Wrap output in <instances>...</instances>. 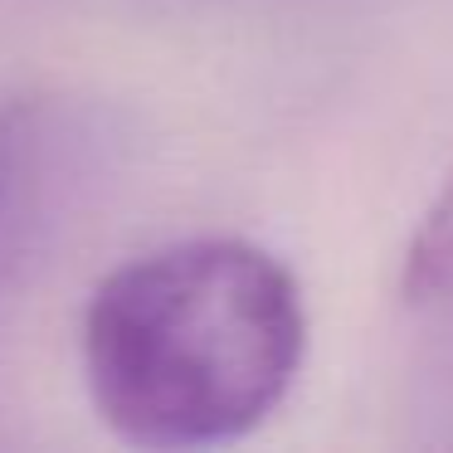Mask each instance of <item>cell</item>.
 Segmentation results:
<instances>
[{
  "label": "cell",
  "mask_w": 453,
  "mask_h": 453,
  "mask_svg": "<svg viewBox=\"0 0 453 453\" xmlns=\"http://www.w3.org/2000/svg\"><path fill=\"white\" fill-rule=\"evenodd\" d=\"M79 157V122L59 98L15 93L0 103V342L54 244Z\"/></svg>",
  "instance_id": "cell-2"
},
{
  "label": "cell",
  "mask_w": 453,
  "mask_h": 453,
  "mask_svg": "<svg viewBox=\"0 0 453 453\" xmlns=\"http://www.w3.org/2000/svg\"><path fill=\"white\" fill-rule=\"evenodd\" d=\"M404 293L410 303H453V171L410 239Z\"/></svg>",
  "instance_id": "cell-3"
},
{
  "label": "cell",
  "mask_w": 453,
  "mask_h": 453,
  "mask_svg": "<svg viewBox=\"0 0 453 453\" xmlns=\"http://www.w3.org/2000/svg\"><path fill=\"white\" fill-rule=\"evenodd\" d=\"M83 380L132 449H219L288 400L307 307L288 264L205 234L118 264L83 307Z\"/></svg>",
  "instance_id": "cell-1"
}]
</instances>
